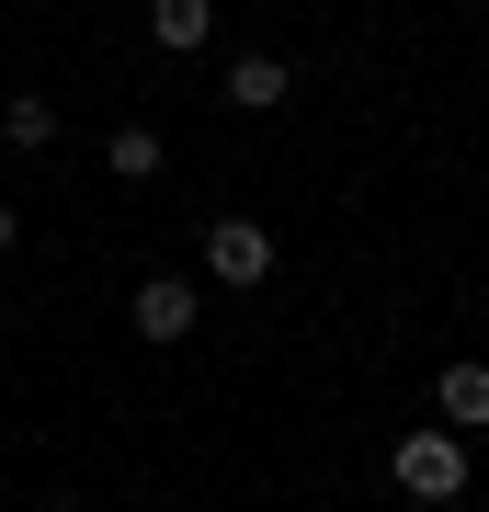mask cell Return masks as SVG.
<instances>
[{"instance_id": "cell-1", "label": "cell", "mask_w": 489, "mask_h": 512, "mask_svg": "<svg viewBox=\"0 0 489 512\" xmlns=\"http://www.w3.org/2000/svg\"><path fill=\"white\" fill-rule=\"evenodd\" d=\"M467 433H444V421H433V433H399V456H387V478H399V501H455V490H467Z\"/></svg>"}, {"instance_id": "cell-2", "label": "cell", "mask_w": 489, "mask_h": 512, "mask_svg": "<svg viewBox=\"0 0 489 512\" xmlns=\"http://www.w3.org/2000/svg\"><path fill=\"white\" fill-rule=\"evenodd\" d=\"M205 274H217L228 296L273 285V228H251V217H217V228H205Z\"/></svg>"}, {"instance_id": "cell-3", "label": "cell", "mask_w": 489, "mask_h": 512, "mask_svg": "<svg viewBox=\"0 0 489 512\" xmlns=\"http://www.w3.org/2000/svg\"><path fill=\"white\" fill-rule=\"evenodd\" d=\"M194 308H205L194 274H148V285H137V342H182V330H194Z\"/></svg>"}, {"instance_id": "cell-4", "label": "cell", "mask_w": 489, "mask_h": 512, "mask_svg": "<svg viewBox=\"0 0 489 512\" xmlns=\"http://www.w3.org/2000/svg\"><path fill=\"white\" fill-rule=\"evenodd\" d=\"M433 410H444V433H489V365L478 353H455V365L433 376Z\"/></svg>"}, {"instance_id": "cell-5", "label": "cell", "mask_w": 489, "mask_h": 512, "mask_svg": "<svg viewBox=\"0 0 489 512\" xmlns=\"http://www.w3.org/2000/svg\"><path fill=\"white\" fill-rule=\"evenodd\" d=\"M217 92H228L239 114H273V103L296 92V69H285V57H228V80H217Z\"/></svg>"}, {"instance_id": "cell-6", "label": "cell", "mask_w": 489, "mask_h": 512, "mask_svg": "<svg viewBox=\"0 0 489 512\" xmlns=\"http://www.w3.org/2000/svg\"><path fill=\"white\" fill-rule=\"evenodd\" d=\"M148 35H160L171 57H194L205 35H217V0H148Z\"/></svg>"}, {"instance_id": "cell-7", "label": "cell", "mask_w": 489, "mask_h": 512, "mask_svg": "<svg viewBox=\"0 0 489 512\" xmlns=\"http://www.w3.org/2000/svg\"><path fill=\"white\" fill-rule=\"evenodd\" d=\"M160 126H114V148H103V171H126V183H160Z\"/></svg>"}, {"instance_id": "cell-8", "label": "cell", "mask_w": 489, "mask_h": 512, "mask_svg": "<svg viewBox=\"0 0 489 512\" xmlns=\"http://www.w3.org/2000/svg\"><path fill=\"white\" fill-rule=\"evenodd\" d=\"M0 137H12V148H57V103L46 92H12V103H0Z\"/></svg>"}, {"instance_id": "cell-9", "label": "cell", "mask_w": 489, "mask_h": 512, "mask_svg": "<svg viewBox=\"0 0 489 512\" xmlns=\"http://www.w3.org/2000/svg\"><path fill=\"white\" fill-rule=\"evenodd\" d=\"M12 239H23V217H12V205H0V251H12Z\"/></svg>"}, {"instance_id": "cell-10", "label": "cell", "mask_w": 489, "mask_h": 512, "mask_svg": "<svg viewBox=\"0 0 489 512\" xmlns=\"http://www.w3.org/2000/svg\"><path fill=\"white\" fill-rule=\"evenodd\" d=\"M57 512H91V501H57Z\"/></svg>"}]
</instances>
